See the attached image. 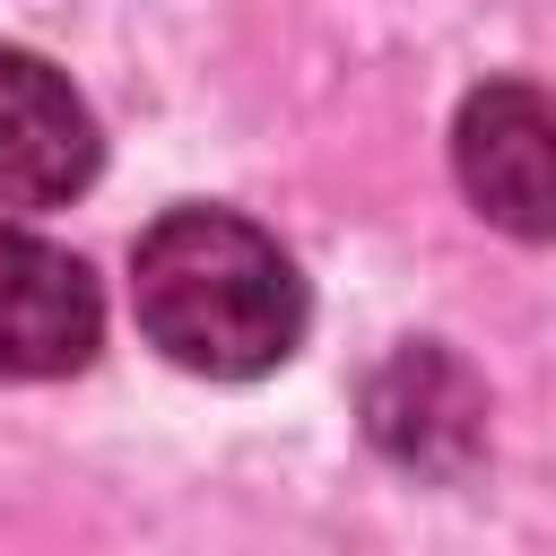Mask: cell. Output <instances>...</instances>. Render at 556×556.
Masks as SVG:
<instances>
[{
  "label": "cell",
  "mask_w": 556,
  "mask_h": 556,
  "mask_svg": "<svg viewBox=\"0 0 556 556\" xmlns=\"http://www.w3.org/2000/svg\"><path fill=\"white\" fill-rule=\"evenodd\" d=\"M130 304L148 348L208 382L278 374L313 313L278 235H261L235 208H165L130 243Z\"/></svg>",
  "instance_id": "obj_1"
},
{
  "label": "cell",
  "mask_w": 556,
  "mask_h": 556,
  "mask_svg": "<svg viewBox=\"0 0 556 556\" xmlns=\"http://www.w3.org/2000/svg\"><path fill=\"white\" fill-rule=\"evenodd\" d=\"M452 174L486 226L556 243V96L530 78H486L452 122Z\"/></svg>",
  "instance_id": "obj_2"
},
{
  "label": "cell",
  "mask_w": 556,
  "mask_h": 556,
  "mask_svg": "<svg viewBox=\"0 0 556 556\" xmlns=\"http://www.w3.org/2000/svg\"><path fill=\"white\" fill-rule=\"evenodd\" d=\"M104 139L87 96L43 61L0 43V208H61L96 182Z\"/></svg>",
  "instance_id": "obj_3"
},
{
  "label": "cell",
  "mask_w": 556,
  "mask_h": 556,
  "mask_svg": "<svg viewBox=\"0 0 556 556\" xmlns=\"http://www.w3.org/2000/svg\"><path fill=\"white\" fill-rule=\"evenodd\" d=\"M104 339V295L78 252L0 226V382H52L78 374Z\"/></svg>",
  "instance_id": "obj_4"
},
{
  "label": "cell",
  "mask_w": 556,
  "mask_h": 556,
  "mask_svg": "<svg viewBox=\"0 0 556 556\" xmlns=\"http://www.w3.org/2000/svg\"><path fill=\"white\" fill-rule=\"evenodd\" d=\"M365 426L374 443L417 469V478H460L478 452H486V391L478 374L434 348V339H408L374 382H365Z\"/></svg>",
  "instance_id": "obj_5"
}]
</instances>
